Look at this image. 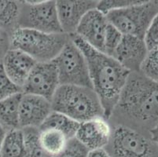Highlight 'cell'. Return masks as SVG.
<instances>
[{"label": "cell", "mask_w": 158, "mask_h": 157, "mask_svg": "<svg viewBox=\"0 0 158 157\" xmlns=\"http://www.w3.org/2000/svg\"><path fill=\"white\" fill-rule=\"evenodd\" d=\"M144 134L158 126V83L139 72H131L111 118Z\"/></svg>", "instance_id": "6da1fadb"}, {"label": "cell", "mask_w": 158, "mask_h": 157, "mask_svg": "<svg viewBox=\"0 0 158 157\" xmlns=\"http://www.w3.org/2000/svg\"><path fill=\"white\" fill-rule=\"evenodd\" d=\"M72 41L84 55L92 88L101 102L104 118L110 120L131 72L116 59L93 48L76 34Z\"/></svg>", "instance_id": "7a4b0ae2"}, {"label": "cell", "mask_w": 158, "mask_h": 157, "mask_svg": "<svg viewBox=\"0 0 158 157\" xmlns=\"http://www.w3.org/2000/svg\"><path fill=\"white\" fill-rule=\"evenodd\" d=\"M51 103L53 112H60L80 123L104 118L101 102L94 90L88 87L60 85Z\"/></svg>", "instance_id": "3957f363"}, {"label": "cell", "mask_w": 158, "mask_h": 157, "mask_svg": "<svg viewBox=\"0 0 158 157\" xmlns=\"http://www.w3.org/2000/svg\"><path fill=\"white\" fill-rule=\"evenodd\" d=\"M72 36L64 33L49 34L17 28L10 35V49L27 54L36 62H50L61 53Z\"/></svg>", "instance_id": "277c9868"}, {"label": "cell", "mask_w": 158, "mask_h": 157, "mask_svg": "<svg viewBox=\"0 0 158 157\" xmlns=\"http://www.w3.org/2000/svg\"><path fill=\"white\" fill-rule=\"evenodd\" d=\"M105 149L111 157H158V145L149 135L123 125L112 127L110 141Z\"/></svg>", "instance_id": "5b68a950"}, {"label": "cell", "mask_w": 158, "mask_h": 157, "mask_svg": "<svg viewBox=\"0 0 158 157\" xmlns=\"http://www.w3.org/2000/svg\"><path fill=\"white\" fill-rule=\"evenodd\" d=\"M157 14L158 0H143L131 6L110 11L106 17L109 23L123 35L144 39L148 28Z\"/></svg>", "instance_id": "8992f818"}, {"label": "cell", "mask_w": 158, "mask_h": 157, "mask_svg": "<svg viewBox=\"0 0 158 157\" xmlns=\"http://www.w3.org/2000/svg\"><path fill=\"white\" fill-rule=\"evenodd\" d=\"M18 28L49 34L63 33L57 16L56 1H21Z\"/></svg>", "instance_id": "52a82bcc"}, {"label": "cell", "mask_w": 158, "mask_h": 157, "mask_svg": "<svg viewBox=\"0 0 158 157\" xmlns=\"http://www.w3.org/2000/svg\"><path fill=\"white\" fill-rule=\"evenodd\" d=\"M57 68L60 85L92 88L87 61L72 39L53 60Z\"/></svg>", "instance_id": "ba28073f"}, {"label": "cell", "mask_w": 158, "mask_h": 157, "mask_svg": "<svg viewBox=\"0 0 158 157\" xmlns=\"http://www.w3.org/2000/svg\"><path fill=\"white\" fill-rule=\"evenodd\" d=\"M57 68L53 61L36 62L22 88V93L44 97L51 101L59 87Z\"/></svg>", "instance_id": "9c48e42d"}, {"label": "cell", "mask_w": 158, "mask_h": 157, "mask_svg": "<svg viewBox=\"0 0 158 157\" xmlns=\"http://www.w3.org/2000/svg\"><path fill=\"white\" fill-rule=\"evenodd\" d=\"M96 0H58L56 1L57 16L63 33L76 34L83 17L97 8Z\"/></svg>", "instance_id": "30bf717a"}, {"label": "cell", "mask_w": 158, "mask_h": 157, "mask_svg": "<svg viewBox=\"0 0 158 157\" xmlns=\"http://www.w3.org/2000/svg\"><path fill=\"white\" fill-rule=\"evenodd\" d=\"M51 112V101L36 95L23 93L19 107L20 129L40 128Z\"/></svg>", "instance_id": "8fae6325"}, {"label": "cell", "mask_w": 158, "mask_h": 157, "mask_svg": "<svg viewBox=\"0 0 158 157\" xmlns=\"http://www.w3.org/2000/svg\"><path fill=\"white\" fill-rule=\"evenodd\" d=\"M148 52L144 39L123 35L113 58L130 72H139Z\"/></svg>", "instance_id": "7c38bea8"}, {"label": "cell", "mask_w": 158, "mask_h": 157, "mask_svg": "<svg viewBox=\"0 0 158 157\" xmlns=\"http://www.w3.org/2000/svg\"><path fill=\"white\" fill-rule=\"evenodd\" d=\"M108 24L106 15L94 9L83 17L76 35L90 47L104 53L105 35Z\"/></svg>", "instance_id": "4fadbf2b"}, {"label": "cell", "mask_w": 158, "mask_h": 157, "mask_svg": "<svg viewBox=\"0 0 158 157\" xmlns=\"http://www.w3.org/2000/svg\"><path fill=\"white\" fill-rule=\"evenodd\" d=\"M112 127L103 117L80 123L76 138L90 150L105 149L110 141Z\"/></svg>", "instance_id": "5bb4252c"}, {"label": "cell", "mask_w": 158, "mask_h": 157, "mask_svg": "<svg viewBox=\"0 0 158 157\" xmlns=\"http://www.w3.org/2000/svg\"><path fill=\"white\" fill-rule=\"evenodd\" d=\"M1 62L8 77L21 90L33 67L36 64L32 57L15 49H10Z\"/></svg>", "instance_id": "9a60e30c"}, {"label": "cell", "mask_w": 158, "mask_h": 157, "mask_svg": "<svg viewBox=\"0 0 158 157\" xmlns=\"http://www.w3.org/2000/svg\"><path fill=\"white\" fill-rule=\"evenodd\" d=\"M23 93H18L0 101V125L6 131L20 129L19 107Z\"/></svg>", "instance_id": "2e32d148"}, {"label": "cell", "mask_w": 158, "mask_h": 157, "mask_svg": "<svg viewBox=\"0 0 158 157\" xmlns=\"http://www.w3.org/2000/svg\"><path fill=\"white\" fill-rule=\"evenodd\" d=\"M80 123L60 112H51L39 129H54L64 134L68 140L76 138Z\"/></svg>", "instance_id": "e0dca14e"}, {"label": "cell", "mask_w": 158, "mask_h": 157, "mask_svg": "<svg viewBox=\"0 0 158 157\" xmlns=\"http://www.w3.org/2000/svg\"><path fill=\"white\" fill-rule=\"evenodd\" d=\"M0 157H27L22 129L11 130L6 133L1 146Z\"/></svg>", "instance_id": "ac0fdd59"}, {"label": "cell", "mask_w": 158, "mask_h": 157, "mask_svg": "<svg viewBox=\"0 0 158 157\" xmlns=\"http://www.w3.org/2000/svg\"><path fill=\"white\" fill-rule=\"evenodd\" d=\"M20 11V2L0 0V29L10 35L18 28Z\"/></svg>", "instance_id": "d6986e66"}, {"label": "cell", "mask_w": 158, "mask_h": 157, "mask_svg": "<svg viewBox=\"0 0 158 157\" xmlns=\"http://www.w3.org/2000/svg\"><path fill=\"white\" fill-rule=\"evenodd\" d=\"M68 139L63 133L54 129L40 130V142L44 150L53 157L64 149Z\"/></svg>", "instance_id": "ffe728a7"}, {"label": "cell", "mask_w": 158, "mask_h": 157, "mask_svg": "<svg viewBox=\"0 0 158 157\" xmlns=\"http://www.w3.org/2000/svg\"><path fill=\"white\" fill-rule=\"evenodd\" d=\"M27 157H53L47 153L40 142V129L35 127L23 128Z\"/></svg>", "instance_id": "44dd1931"}, {"label": "cell", "mask_w": 158, "mask_h": 157, "mask_svg": "<svg viewBox=\"0 0 158 157\" xmlns=\"http://www.w3.org/2000/svg\"><path fill=\"white\" fill-rule=\"evenodd\" d=\"M123 35L116 27L108 24L104 41V53L110 57H114L115 52L121 42Z\"/></svg>", "instance_id": "7402d4cb"}, {"label": "cell", "mask_w": 158, "mask_h": 157, "mask_svg": "<svg viewBox=\"0 0 158 157\" xmlns=\"http://www.w3.org/2000/svg\"><path fill=\"white\" fill-rule=\"evenodd\" d=\"M140 72L149 80L158 83V48L148 52Z\"/></svg>", "instance_id": "603a6c76"}, {"label": "cell", "mask_w": 158, "mask_h": 157, "mask_svg": "<svg viewBox=\"0 0 158 157\" xmlns=\"http://www.w3.org/2000/svg\"><path fill=\"white\" fill-rule=\"evenodd\" d=\"M18 93H22V90L8 77L0 60V101Z\"/></svg>", "instance_id": "cb8c5ba5"}, {"label": "cell", "mask_w": 158, "mask_h": 157, "mask_svg": "<svg viewBox=\"0 0 158 157\" xmlns=\"http://www.w3.org/2000/svg\"><path fill=\"white\" fill-rule=\"evenodd\" d=\"M88 152V149L74 138L69 140L64 149L54 157H87Z\"/></svg>", "instance_id": "d4e9b609"}, {"label": "cell", "mask_w": 158, "mask_h": 157, "mask_svg": "<svg viewBox=\"0 0 158 157\" xmlns=\"http://www.w3.org/2000/svg\"><path fill=\"white\" fill-rule=\"evenodd\" d=\"M141 0H103L98 1L97 10L106 15L112 10L127 8L139 3Z\"/></svg>", "instance_id": "484cf974"}, {"label": "cell", "mask_w": 158, "mask_h": 157, "mask_svg": "<svg viewBox=\"0 0 158 157\" xmlns=\"http://www.w3.org/2000/svg\"><path fill=\"white\" fill-rule=\"evenodd\" d=\"M148 51L158 48V14L153 18L144 36Z\"/></svg>", "instance_id": "4316f807"}, {"label": "cell", "mask_w": 158, "mask_h": 157, "mask_svg": "<svg viewBox=\"0 0 158 157\" xmlns=\"http://www.w3.org/2000/svg\"><path fill=\"white\" fill-rule=\"evenodd\" d=\"M10 49V34L6 31L0 29V60H2Z\"/></svg>", "instance_id": "83f0119b"}, {"label": "cell", "mask_w": 158, "mask_h": 157, "mask_svg": "<svg viewBox=\"0 0 158 157\" xmlns=\"http://www.w3.org/2000/svg\"><path fill=\"white\" fill-rule=\"evenodd\" d=\"M87 157H111L106 149H98L90 150Z\"/></svg>", "instance_id": "f1b7e54d"}, {"label": "cell", "mask_w": 158, "mask_h": 157, "mask_svg": "<svg viewBox=\"0 0 158 157\" xmlns=\"http://www.w3.org/2000/svg\"><path fill=\"white\" fill-rule=\"evenodd\" d=\"M149 134L152 140L158 145V130L156 129V128H153V130H151L149 131Z\"/></svg>", "instance_id": "f546056e"}, {"label": "cell", "mask_w": 158, "mask_h": 157, "mask_svg": "<svg viewBox=\"0 0 158 157\" xmlns=\"http://www.w3.org/2000/svg\"><path fill=\"white\" fill-rule=\"evenodd\" d=\"M6 133V131L3 129V127L0 125V151H1V146H2V141H3V138L4 137H5Z\"/></svg>", "instance_id": "4dcf8cb0"}]
</instances>
